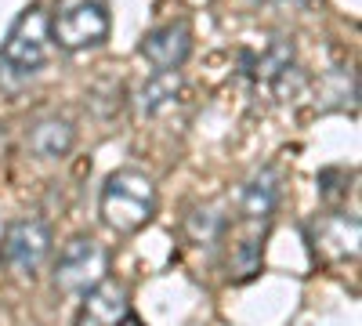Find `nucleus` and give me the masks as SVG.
Segmentation results:
<instances>
[{
    "instance_id": "nucleus-7",
    "label": "nucleus",
    "mask_w": 362,
    "mask_h": 326,
    "mask_svg": "<svg viewBox=\"0 0 362 326\" xmlns=\"http://www.w3.org/2000/svg\"><path fill=\"white\" fill-rule=\"evenodd\" d=\"M138 54L145 58L153 69H181L192 54V29L189 22H163L153 33H145V40L138 44Z\"/></svg>"
},
{
    "instance_id": "nucleus-2",
    "label": "nucleus",
    "mask_w": 362,
    "mask_h": 326,
    "mask_svg": "<svg viewBox=\"0 0 362 326\" xmlns=\"http://www.w3.org/2000/svg\"><path fill=\"white\" fill-rule=\"evenodd\" d=\"M47 15L40 8L25 11L0 47V87L18 91L47 66Z\"/></svg>"
},
{
    "instance_id": "nucleus-9",
    "label": "nucleus",
    "mask_w": 362,
    "mask_h": 326,
    "mask_svg": "<svg viewBox=\"0 0 362 326\" xmlns=\"http://www.w3.org/2000/svg\"><path fill=\"white\" fill-rule=\"evenodd\" d=\"M131 312L127 301V286L112 283L109 276L102 283H95L83 293V308H80V326H116Z\"/></svg>"
},
{
    "instance_id": "nucleus-15",
    "label": "nucleus",
    "mask_w": 362,
    "mask_h": 326,
    "mask_svg": "<svg viewBox=\"0 0 362 326\" xmlns=\"http://www.w3.org/2000/svg\"><path fill=\"white\" fill-rule=\"evenodd\" d=\"M116 326H145V322H141V319H134V315H131V312H127V315H124V319H119V322H116Z\"/></svg>"
},
{
    "instance_id": "nucleus-6",
    "label": "nucleus",
    "mask_w": 362,
    "mask_h": 326,
    "mask_svg": "<svg viewBox=\"0 0 362 326\" xmlns=\"http://www.w3.org/2000/svg\"><path fill=\"white\" fill-rule=\"evenodd\" d=\"M312 243L326 261H355L358 257V240H362V225L348 211H329L319 214L312 225Z\"/></svg>"
},
{
    "instance_id": "nucleus-5",
    "label": "nucleus",
    "mask_w": 362,
    "mask_h": 326,
    "mask_svg": "<svg viewBox=\"0 0 362 326\" xmlns=\"http://www.w3.org/2000/svg\"><path fill=\"white\" fill-rule=\"evenodd\" d=\"M51 243H54V235H51L47 221L22 218V221L8 225L0 257H4V264H8L15 276H37L40 264L51 257Z\"/></svg>"
},
{
    "instance_id": "nucleus-17",
    "label": "nucleus",
    "mask_w": 362,
    "mask_h": 326,
    "mask_svg": "<svg viewBox=\"0 0 362 326\" xmlns=\"http://www.w3.org/2000/svg\"><path fill=\"white\" fill-rule=\"evenodd\" d=\"M0 141H4V131H0Z\"/></svg>"
},
{
    "instance_id": "nucleus-14",
    "label": "nucleus",
    "mask_w": 362,
    "mask_h": 326,
    "mask_svg": "<svg viewBox=\"0 0 362 326\" xmlns=\"http://www.w3.org/2000/svg\"><path fill=\"white\" fill-rule=\"evenodd\" d=\"M228 269L235 279H250L254 272H261V240L257 235H247L232 247V257H228Z\"/></svg>"
},
{
    "instance_id": "nucleus-10",
    "label": "nucleus",
    "mask_w": 362,
    "mask_h": 326,
    "mask_svg": "<svg viewBox=\"0 0 362 326\" xmlns=\"http://www.w3.org/2000/svg\"><path fill=\"white\" fill-rule=\"evenodd\" d=\"M73 145H76V127L66 116H47L25 134V149L37 160H66L73 153Z\"/></svg>"
},
{
    "instance_id": "nucleus-13",
    "label": "nucleus",
    "mask_w": 362,
    "mask_h": 326,
    "mask_svg": "<svg viewBox=\"0 0 362 326\" xmlns=\"http://www.w3.org/2000/svg\"><path fill=\"white\" fill-rule=\"evenodd\" d=\"M221 228H225V218L218 214V206H196V211L189 214V235L199 247H214Z\"/></svg>"
},
{
    "instance_id": "nucleus-8",
    "label": "nucleus",
    "mask_w": 362,
    "mask_h": 326,
    "mask_svg": "<svg viewBox=\"0 0 362 326\" xmlns=\"http://www.w3.org/2000/svg\"><path fill=\"white\" fill-rule=\"evenodd\" d=\"M279 192H283V177L276 167H261L254 170L243 189H239V214L254 225H264L279 206Z\"/></svg>"
},
{
    "instance_id": "nucleus-3",
    "label": "nucleus",
    "mask_w": 362,
    "mask_h": 326,
    "mask_svg": "<svg viewBox=\"0 0 362 326\" xmlns=\"http://www.w3.org/2000/svg\"><path fill=\"white\" fill-rule=\"evenodd\" d=\"M109 11L98 4V0H76V4L62 8L51 22H47V40L58 47V51H90L109 40Z\"/></svg>"
},
{
    "instance_id": "nucleus-12",
    "label": "nucleus",
    "mask_w": 362,
    "mask_h": 326,
    "mask_svg": "<svg viewBox=\"0 0 362 326\" xmlns=\"http://www.w3.org/2000/svg\"><path fill=\"white\" fill-rule=\"evenodd\" d=\"M290 69H293V40H286V37H276L254 62V76L268 87H279V80Z\"/></svg>"
},
{
    "instance_id": "nucleus-16",
    "label": "nucleus",
    "mask_w": 362,
    "mask_h": 326,
    "mask_svg": "<svg viewBox=\"0 0 362 326\" xmlns=\"http://www.w3.org/2000/svg\"><path fill=\"white\" fill-rule=\"evenodd\" d=\"M279 4H297V8H305V4H315V0H279Z\"/></svg>"
},
{
    "instance_id": "nucleus-11",
    "label": "nucleus",
    "mask_w": 362,
    "mask_h": 326,
    "mask_svg": "<svg viewBox=\"0 0 362 326\" xmlns=\"http://www.w3.org/2000/svg\"><path fill=\"white\" fill-rule=\"evenodd\" d=\"M181 95V73L177 69H156L141 87H138V112L141 116H156L170 109Z\"/></svg>"
},
{
    "instance_id": "nucleus-1",
    "label": "nucleus",
    "mask_w": 362,
    "mask_h": 326,
    "mask_svg": "<svg viewBox=\"0 0 362 326\" xmlns=\"http://www.w3.org/2000/svg\"><path fill=\"white\" fill-rule=\"evenodd\" d=\"M156 182L141 170H112L102 185V196H98V211H102V221L119 232V235H134L141 232L148 221L156 218Z\"/></svg>"
},
{
    "instance_id": "nucleus-4",
    "label": "nucleus",
    "mask_w": 362,
    "mask_h": 326,
    "mask_svg": "<svg viewBox=\"0 0 362 326\" xmlns=\"http://www.w3.org/2000/svg\"><path fill=\"white\" fill-rule=\"evenodd\" d=\"M105 276H109V247L98 243L95 235H73V240L58 250L54 286L62 293H87Z\"/></svg>"
}]
</instances>
